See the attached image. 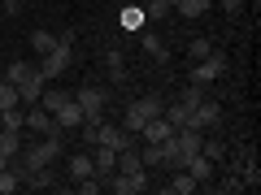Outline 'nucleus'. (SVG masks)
<instances>
[{"label": "nucleus", "mask_w": 261, "mask_h": 195, "mask_svg": "<svg viewBox=\"0 0 261 195\" xmlns=\"http://www.w3.org/2000/svg\"><path fill=\"white\" fill-rule=\"evenodd\" d=\"M70 61H74V35H57L53 52H44V56H39V70H35V74L48 83V78L65 74V65H70Z\"/></svg>", "instance_id": "1"}, {"label": "nucleus", "mask_w": 261, "mask_h": 195, "mask_svg": "<svg viewBox=\"0 0 261 195\" xmlns=\"http://www.w3.org/2000/svg\"><path fill=\"white\" fill-rule=\"evenodd\" d=\"M161 109H166V104H161L157 95H140V100H130V104H126V113H122V130L140 135V130H144V121H148V117H157Z\"/></svg>", "instance_id": "2"}, {"label": "nucleus", "mask_w": 261, "mask_h": 195, "mask_svg": "<svg viewBox=\"0 0 261 195\" xmlns=\"http://www.w3.org/2000/svg\"><path fill=\"white\" fill-rule=\"evenodd\" d=\"M222 74H226V56H222V48H214L205 61H192V83H196V87H214Z\"/></svg>", "instance_id": "3"}, {"label": "nucleus", "mask_w": 261, "mask_h": 195, "mask_svg": "<svg viewBox=\"0 0 261 195\" xmlns=\"http://www.w3.org/2000/svg\"><path fill=\"white\" fill-rule=\"evenodd\" d=\"M74 104L83 109V117H105V104H109V91H105V87H79Z\"/></svg>", "instance_id": "4"}, {"label": "nucleus", "mask_w": 261, "mask_h": 195, "mask_svg": "<svg viewBox=\"0 0 261 195\" xmlns=\"http://www.w3.org/2000/svg\"><path fill=\"white\" fill-rule=\"evenodd\" d=\"M105 186H109L113 195H140V191H148V174H109L105 178Z\"/></svg>", "instance_id": "5"}, {"label": "nucleus", "mask_w": 261, "mask_h": 195, "mask_svg": "<svg viewBox=\"0 0 261 195\" xmlns=\"http://www.w3.org/2000/svg\"><path fill=\"white\" fill-rule=\"evenodd\" d=\"M96 143H105V148L122 152V148H135V135L122 126H113V121H100V130H96Z\"/></svg>", "instance_id": "6"}, {"label": "nucleus", "mask_w": 261, "mask_h": 195, "mask_svg": "<svg viewBox=\"0 0 261 195\" xmlns=\"http://www.w3.org/2000/svg\"><path fill=\"white\" fill-rule=\"evenodd\" d=\"M218 121H222V104L205 95V100H200V104L192 109V126H196V130H214Z\"/></svg>", "instance_id": "7"}, {"label": "nucleus", "mask_w": 261, "mask_h": 195, "mask_svg": "<svg viewBox=\"0 0 261 195\" xmlns=\"http://www.w3.org/2000/svg\"><path fill=\"white\" fill-rule=\"evenodd\" d=\"M22 130H31V135L39 139V135H57V121H53V113H44L39 104H31L27 109V126Z\"/></svg>", "instance_id": "8"}, {"label": "nucleus", "mask_w": 261, "mask_h": 195, "mask_svg": "<svg viewBox=\"0 0 261 195\" xmlns=\"http://www.w3.org/2000/svg\"><path fill=\"white\" fill-rule=\"evenodd\" d=\"M53 121H57V130H79V126H83V109L74 104V95H70V100L53 113Z\"/></svg>", "instance_id": "9"}, {"label": "nucleus", "mask_w": 261, "mask_h": 195, "mask_svg": "<svg viewBox=\"0 0 261 195\" xmlns=\"http://www.w3.org/2000/svg\"><path fill=\"white\" fill-rule=\"evenodd\" d=\"M140 135H144V143H166L170 135H174V126H170V121L157 113V117H148V121H144V130H140Z\"/></svg>", "instance_id": "10"}, {"label": "nucleus", "mask_w": 261, "mask_h": 195, "mask_svg": "<svg viewBox=\"0 0 261 195\" xmlns=\"http://www.w3.org/2000/svg\"><path fill=\"white\" fill-rule=\"evenodd\" d=\"M39 95H44V78H39V74H31V78H22V83H18V100H22V109L39 104Z\"/></svg>", "instance_id": "11"}, {"label": "nucleus", "mask_w": 261, "mask_h": 195, "mask_svg": "<svg viewBox=\"0 0 261 195\" xmlns=\"http://www.w3.org/2000/svg\"><path fill=\"white\" fill-rule=\"evenodd\" d=\"M92 165H96V174H100V178H109L113 169H118V152H113V148H105V143H96Z\"/></svg>", "instance_id": "12"}, {"label": "nucleus", "mask_w": 261, "mask_h": 195, "mask_svg": "<svg viewBox=\"0 0 261 195\" xmlns=\"http://www.w3.org/2000/svg\"><path fill=\"white\" fill-rule=\"evenodd\" d=\"M183 169H187V174H192V178H196V182H209V178H214V160H209V156H205V152H196V156H192V160H187V165H183Z\"/></svg>", "instance_id": "13"}, {"label": "nucleus", "mask_w": 261, "mask_h": 195, "mask_svg": "<svg viewBox=\"0 0 261 195\" xmlns=\"http://www.w3.org/2000/svg\"><path fill=\"white\" fill-rule=\"evenodd\" d=\"M161 117H166L170 121V126H174V130H183V126H192V109H187V104H166V109H161Z\"/></svg>", "instance_id": "14"}, {"label": "nucleus", "mask_w": 261, "mask_h": 195, "mask_svg": "<svg viewBox=\"0 0 261 195\" xmlns=\"http://www.w3.org/2000/svg\"><path fill=\"white\" fill-rule=\"evenodd\" d=\"M196 186H200V182H196L187 169H174V178L166 182V191H170V195H187V191H196Z\"/></svg>", "instance_id": "15"}, {"label": "nucleus", "mask_w": 261, "mask_h": 195, "mask_svg": "<svg viewBox=\"0 0 261 195\" xmlns=\"http://www.w3.org/2000/svg\"><path fill=\"white\" fill-rule=\"evenodd\" d=\"M118 169H122V174H144L148 165L140 160V152H135V148H122L118 152Z\"/></svg>", "instance_id": "16"}, {"label": "nucleus", "mask_w": 261, "mask_h": 195, "mask_svg": "<svg viewBox=\"0 0 261 195\" xmlns=\"http://www.w3.org/2000/svg\"><path fill=\"white\" fill-rule=\"evenodd\" d=\"M22 152V130H0V156H18Z\"/></svg>", "instance_id": "17"}, {"label": "nucleus", "mask_w": 261, "mask_h": 195, "mask_svg": "<svg viewBox=\"0 0 261 195\" xmlns=\"http://www.w3.org/2000/svg\"><path fill=\"white\" fill-rule=\"evenodd\" d=\"M118 22H122V30H140L148 18H144V9H140V5H126V9L118 13Z\"/></svg>", "instance_id": "18"}, {"label": "nucleus", "mask_w": 261, "mask_h": 195, "mask_svg": "<svg viewBox=\"0 0 261 195\" xmlns=\"http://www.w3.org/2000/svg\"><path fill=\"white\" fill-rule=\"evenodd\" d=\"M96 174V165H92V156H87V152H79V156H70V178H92Z\"/></svg>", "instance_id": "19"}, {"label": "nucleus", "mask_w": 261, "mask_h": 195, "mask_svg": "<svg viewBox=\"0 0 261 195\" xmlns=\"http://www.w3.org/2000/svg\"><path fill=\"white\" fill-rule=\"evenodd\" d=\"M22 126H27V109H22V104L0 113V130H22Z\"/></svg>", "instance_id": "20"}, {"label": "nucleus", "mask_w": 261, "mask_h": 195, "mask_svg": "<svg viewBox=\"0 0 261 195\" xmlns=\"http://www.w3.org/2000/svg\"><path fill=\"white\" fill-rule=\"evenodd\" d=\"M18 87H13L9 83V78H0V113H5V109H18Z\"/></svg>", "instance_id": "21"}, {"label": "nucleus", "mask_w": 261, "mask_h": 195, "mask_svg": "<svg viewBox=\"0 0 261 195\" xmlns=\"http://www.w3.org/2000/svg\"><path fill=\"white\" fill-rule=\"evenodd\" d=\"M166 13H174V5H170V0H148V5H144V18H148V22H161Z\"/></svg>", "instance_id": "22"}, {"label": "nucleus", "mask_w": 261, "mask_h": 195, "mask_svg": "<svg viewBox=\"0 0 261 195\" xmlns=\"http://www.w3.org/2000/svg\"><path fill=\"white\" fill-rule=\"evenodd\" d=\"M53 44H57V35H53V30H31V48H35L39 56H44V52H53Z\"/></svg>", "instance_id": "23"}, {"label": "nucleus", "mask_w": 261, "mask_h": 195, "mask_svg": "<svg viewBox=\"0 0 261 195\" xmlns=\"http://www.w3.org/2000/svg\"><path fill=\"white\" fill-rule=\"evenodd\" d=\"M65 100H70V91H44V95H39V109H44V113H57Z\"/></svg>", "instance_id": "24"}, {"label": "nucleus", "mask_w": 261, "mask_h": 195, "mask_svg": "<svg viewBox=\"0 0 261 195\" xmlns=\"http://www.w3.org/2000/svg\"><path fill=\"white\" fill-rule=\"evenodd\" d=\"M18 186H22V178L13 174V165H5V169H0V195H13Z\"/></svg>", "instance_id": "25"}, {"label": "nucleus", "mask_w": 261, "mask_h": 195, "mask_svg": "<svg viewBox=\"0 0 261 195\" xmlns=\"http://www.w3.org/2000/svg\"><path fill=\"white\" fill-rule=\"evenodd\" d=\"M31 74H35V65H31V61H13V65H9V74H5V78H9V83L18 87L22 78H31Z\"/></svg>", "instance_id": "26"}, {"label": "nucleus", "mask_w": 261, "mask_h": 195, "mask_svg": "<svg viewBox=\"0 0 261 195\" xmlns=\"http://www.w3.org/2000/svg\"><path fill=\"white\" fill-rule=\"evenodd\" d=\"M209 52H214V39H192V44H187V56H192V61H205Z\"/></svg>", "instance_id": "27"}, {"label": "nucleus", "mask_w": 261, "mask_h": 195, "mask_svg": "<svg viewBox=\"0 0 261 195\" xmlns=\"http://www.w3.org/2000/svg\"><path fill=\"white\" fill-rule=\"evenodd\" d=\"M205 91H209V87H183V95H178V104H187V109H196V104H200V100H205Z\"/></svg>", "instance_id": "28"}, {"label": "nucleus", "mask_w": 261, "mask_h": 195, "mask_svg": "<svg viewBox=\"0 0 261 195\" xmlns=\"http://www.w3.org/2000/svg\"><path fill=\"white\" fill-rule=\"evenodd\" d=\"M144 52H148L152 61H166V56H170V52H166V44H161L157 35H144Z\"/></svg>", "instance_id": "29"}, {"label": "nucleus", "mask_w": 261, "mask_h": 195, "mask_svg": "<svg viewBox=\"0 0 261 195\" xmlns=\"http://www.w3.org/2000/svg\"><path fill=\"white\" fill-rule=\"evenodd\" d=\"M105 65L113 70V78H122V52H118V48H109V52H105Z\"/></svg>", "instance_id": "30"}, {"label": "nucleus", "mask_w": 261, "mask_h": 195, "mask_svg": "<svg viewBox=\"0 0 261 195\" xmlns=\"http://www.w3.org/2000/svg\"><path fill=\"white\" fill-rule=\"evenodd\" d=\"M0 9L9 13V18H18V13H22V0H0Z\"/></svg>", "instance_id": "31"}, {"label": "nucleus", "mask_w": 261, "mask_h": 195, "mask_svg": "<svg viewBox=\"0 0 261 195\" xmlns=\"http://www.w3.org/2000/svg\"><path fill=\"white\" fill-rule=\"evenodd\" d=\"M244 5H248V0H222V9H226V13H240Z\"/></svg>", "instance_id": "32"}, {"label": "nucleus", "mask_w": 261, "mask_h": 195, "mask_svg": "<svg viewBox=\"0 0 261 195\" xmlns=\"http://www.w3.org/2000/svg\"><path fill=\"white\" fill-rule=\"evenodd\" d=\"M5 165H9V156H0V169H5Z\"/></svg>", "instance_id": "33"}]
</instances>
